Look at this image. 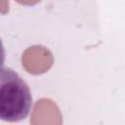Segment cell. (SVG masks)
Returning <instances> with one entry per match:
<instances>
[{
    "mask_svg": "<svg viewBox=\"0 0 125 125\" xmlns=\"http://www.w3.org/2000/svg\"><path fill=\"white\" fill-rule=\"evenodd\" d=\"M32 107L26 82L12 68L0 67V119L17 122L24 119Z\"/></svg>",
    "mask_w": 125,
    "mask_h": 125,
    "instance_id": "cell-1",
    "label": "cell"
},
{
    "mask_svg": "<svg viewBox=\"0 0 125 125\" xmlns=\"http://www.w3.org/2000/svg\"><path fill=\"white\" fill-rule=\"evenodd\" d=\"M4 62H5V49H4L3 42L0 38V67L3 66Z\"/></svg>",
    "mask_w": 125,
    "mask_h": 125,
    "instance_id": "cell-2",
    "label": "cell"
}]
</instances>
